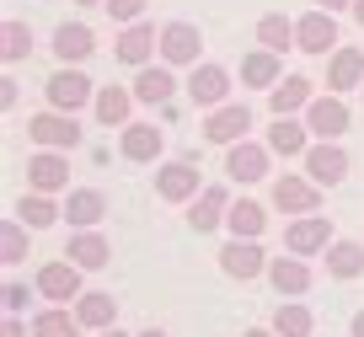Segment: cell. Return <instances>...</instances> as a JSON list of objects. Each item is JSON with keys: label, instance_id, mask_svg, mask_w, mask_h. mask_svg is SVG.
I'll return each mask as SVG.
<instances>
[{"label": "cell", "instance_id": "cell-1", "mask_svg": "<svg viewBox=\"0 0 364 337\" xmlns=\"http://www.w3.org/2000/svg\"><path fill=\"white\" fill-rule=\"evenodd\" d=\"M27 134H33L38 150H75L80 145V129H75V112H38V118H27Z\"/></svg>", "mask_w": 364, "mask_h": 337}, {"label": "cell", "instance_id": "cell-2", "mask_svg": "<svg viewBox=\"0 0 364 337\" xmlns=\"http://www.w3.org/2000/svg\"><path fill=\"white\" fill-rule=\"evenodd\" d=\"M332 241H338V236H332L327 214H295L289 230H284V247L295 252V257H316V252H327Z\"/></svg>", "mask_w": 364, "mask_h": 337}, {"label": "cell", "instance_id": "cell-3", "mask_svg": "<svg viewBox=\"0 0 364 337\" xmlns=\"http://www.w3.org/2000/svg\"><path fill=\"white\" fill-rule=\"evenodd\" d=\"M300 161H306V177L316 182V188H338V182L348 177V150H343L338 139H316Z\"/></svg>", "mask_w": 364, "mask_h": 337}, {"label": "cell", "instance_id": "cell-4", "mask_svg": "<svg viewBox=\"0 0 364 337\" xmlns=\"http://www.w3.org/2000/svg\"><path fill=\"white\" fill-rule=\"evenodd\" d=\"M33 289L43 294V300H54V305H75L80 294H86V289H80V268L70 257L65 262H43L38 279H33Z\"/></svg>", "mask_w": 364, "mask_h": 337}, {"label": "cell", "instance_id": "cell-5", "mask_svg": "<svg viewBox=\"0 0 364 337\" xmlns=\"http://www.w3.org/2000/svg\"><path fill=\"white\" fill-rule=\"evenodd\" d=\"M188 97H193V107H225V97H230V70L225 65H193L188 70Z\"/></svg>", "mask_w": 364, "mask_h": 337}, {"label": "cell", "instance_id": "cell-6", "mask_svg": "<svg viewBox=\"0 0 364 337\" xmlns=\"http://www.w3.org/2000/svg\"><path fill=\"white\" fill-rule=\"evenodd\" d=\"M268 262H273V257H262L257 241H236V236H230L225 247H220V273H225V279L252 284V279H262V273H268Z\"/></svg>", "mask_w": 364, "mask_h": 337}, {"label": "cell", "instance_id": "cell-7", "mask_svg": "<svg viewBox=\"0 0 364 337\" xmlns=\"http://www.w3.org/2000/svg\"><path fill=\"white\" fill-rule=\"evenodd\" d=\"M198 193H204V182H198V166H188V161H166L156 171V198L161 203H193Z\"/></svg>", "mask_w": 364, "mask_h": 337}, {"label": "cell", "instance_id": "cell-8", "mask_svg": "<svg viewBox=\"0 0 364 337\" xmlns=\"http://www.w3.org/2000/svg\"><path fill=\"white\" fill-rule=\"evenodd\" d=\"M48 107H59V112H80L86 107V102H97V91H91V80L80 75V70H54V75H48Z\"/></svg>", "mask_w": 364, "mask_h": 337}, {"label": "cell", "instance_id": "cell-9", "mask_svg": "<svg viewBox=\"0 0 364 337\" xmlns=\"http://www.w3.org/2000/svg\"><path fill=\"white\" fill-rule=\"evenodd\" d=\"M316 203H321V188L311 177H295V171L273 177V209H284V214H316Z\"/></svg>", "mask_w": 364, "mask_h": 337}, {"label": "cell", "instance_id": "cell-10", "mask_svg": "<svg viewBox=\"0 0 364 337\" xmlns=\"http://www.w3.org/2000/svg\"><path fill=\"white\" fill-rule=\"evenodd\" d=\"M225 214H230V188H225V182H209V188L188 203V225H193L198 236L220 230V225H225Z\"/></svg>", "mask_w": 364, "mask_h": 337}, {"label": "cell", "instance_id": "cell-11", "mask_svg": "<svg viewBox=\"0 0 364 337\" xmlns=\"http://www.w3.org/2000/svg\"><path fill=\"white\" fill-rule=\"evenodd\" d=\"M295 48H306V54H338V22H332V11H306L295 22Z\"/></svg>", "mask_w": 364, "mask_h": 337}, {"label": "cell", "instance_id": "cell-12", "mask_svg": "<svg viewBox=\"0 0 364 337\" xmlns=\"http://www.w3.org/2000/svg\"><path fill=\"white\" fill-rule=\"evenodd\" d=\"M198 48H204V38H198L193 22H166V27H161V59H166L171 70H177V65L193 70L198 65Z\"/></svg>", "mask_w": 364, "mask_h": 337}, {"label": "cell", "instance_id": "cell-13", "mask_svg": "<svg viewBox=\"0 0 364 337\" xmlns=\"http://www.w3.org/2000/svg\"><path fill=\"white\" fill-rule=\"evenodd\" d=\"M247 129H252V112L241 107V102H225V107H215L204 118V139L209 145H241Z\"/></svg>", "mask_w": 364, "mask_h": 337}, {"label": "cell", "instance_id": "cell-14", "mask_svg": "<svg viewBox=\"0 0 364 337\" xmlns=\"http://www.w3.org/2000/svg\"><path fill=\"white\" fill-rule=\"evenodd\" d=\"M268 145H252V139H241V145H225V177L230 182H262L268 177Z\"/></svg>", "mask_w": 364, "mask_h": 337}, {"label": "cell", "instance_id": "cell-15", "mask_svg": "<svg viewBox=\"0 0 364 337\" xmlns=\"http://www.w3.org/2000/svg\"><path fill=\"white\" fill-rule=\"evenodd\" d=\"M27 188L33 193H65L70 188V161L59 156V150H38V156L27 161Z\"/></svg>", "mask_w": 364, "mask_h": 337}, {"label": "cell", "instance_id": "cell-16", "mask_svg": "<svg viewBox=\"0 0 364 337\" xmlns=\"http://www.w3.org/2000/svg\"><path fill=\"white\" fill-rule=\"evenodd\" d=\"M161 48V33L150 22H129L124 33H118V43H113V54L124 59V65H134V70H145L150 65V54Z\"/></svg>", "mask_w": 364, "mask_h": 337}, {"label": "cell", "instance_id": "cell-17", "mask_svg": "<svg viewBox=\"0 0 364 337\" xmlns=\"http://www.w3.org/2000/svg\"><path fill=\"white\" fill-rule=\"evenodd\" d=\"M306 129H311L316 139H338L343 129H348V102L332 97V91H327V97H316V102L306 107Z\"/></svg>", "mask_w": 364, "mask_h": 337}, {"label": "cell", "instance_id": "cell-18", "mask_svg": "<svg viewBox=\"0 0 364 337\" xmlns=\"http://www.w3.org/2000/svg\"><path fill=\"white\" fill-rule=\"evenodd\" d=\"M268 284H273L279 294H289V300H295V294H306L311 284H316V273H311L306 257H295V252H289V257H273V262H268Z\"/></svg>", "mask_w": 364, "mask_h": 337}, {"label": "cell", "instance_id": "cell-19", "mask_svg": "<svg viewBox=\"0 0 364 337\" xmlns=\"http://www.w3.org/2000/svg\"><path fill=\"white\" fill-rule=\"evenodd\" d=\"M65 257L75 262L80 273H97V268H107V262H113V247H107L102 230H75V236H70V252H65Z\"/></svg>", "mask_w": 364, "mask_h": 337}, {"label": "cell", "instance_id": "cell-20", "mask_svg": "<svg viewBox=\"0 0 364 337\" xmlns=\"http://www.w3.org/2000/svg\"><path fill=\"white\" fill-rule=\"evenodd\" d=\"M311 102H316V91H311V80H306V75H284L279 86L268 91L273 118H295V112H306Z\"/></svg>", "mask_w": 364, "mask_h": 337}, {"label": "cell", "instance_id": "cell-21", "mask_svg": "<svg viewBox=\"0 0 364 337\" xmlns=\"http://www.w3.org/2000/svg\"><path fill=\"white\" fill-rule=\"evenodd\" d=\"M161 145H166V134H161L156 124H129L124 134H118V150H124V161H134V166L156 161V156H161Z\"/></svg>", "mask_w": 364, "mask_h": 337}, {"label": "cell", "instance_id": "cell-22", "mask_svg": "<svg viewBox=\"0 0 364 337\" xmlns=\"http://www.w3.org/2000/svg\"><path fill=\"white\" fill-rule=\"evenodd\" d=\"M134 91H124V86H102L97 91V102H91V112H97V124H107V129H129L134 124V118H129V112H134Z\"/></svg>", "mask_w": 364, "mask_h": 337}, {"label": "cell", "instance_id": "cell-23", "mask_svg": "<svg viewBox=\"0 0 364 337\" xmlns=\"http://www.w3.org/2000/svg\"><path fill=\"white\" fill-rule=\"evenodd\" d=\"M102 214H107V198H102L97 188H70L65 220L75 225V230H97V225H102Z\"/></svg>", "mask_w": 364, "mask_h": 337}, {"label": "cell", "instance_id": "cell-24", "mask_svg": "<svg viewBox=\"0 0 364 337\" xmlns=\"http://www.w3.org/2000/svg\"><path fill=\"white\" fill-rule=\"evenodd\" d=\"M75 316H80L86 332H107V326H118V300L107 289H86L75 300Z\"/></svg>", "mask_w": 364, "mask_h": 337}, {"label": "cell", "instance_id": "cell-25", "mask_svg": "<svg viewBox=\"0 0 364 337\" xmlns=\"http://www.w3.org/2000/svg\"><path fill=\"white\" fill-rule=\"evenodd\" d=\"M268 150H273V156H284V161L306 156V150H311V129L300 124V118H273V129H268Z\"/></svg>", "mask_w": 364, "mask_h": 337}, {"label": "cell", "instance_id": "cell-26", "mask_svg": "<svg viewBox=\"0 0 364 337\" xmlns=\"http://www.w3.org/2000/svg\"><path fill=\"white\" fill-rule=\"evenodd\" d=\"M353 86H364V54L359 48H338L332 65H327V91L343 97V91H353Z\"/></svg>", "mask_w": 364, "mask_h": 337}, {"label": "cell", "instance_id": "cell-27", "mask_svg": "<svg viewBox=\"0 0 364 337\" xmlns=\"http://www.w3.org/2000/svg\"><path fill=\"white\" fill-rule=\"evenodd\" d=\"M91 48H97V38H91V27L86 22H65L54 33V54H59V65H80V59H91Z\"/></svg>", "mask_w": 364, "mask_h": 337}, {"label": "cell", "instance_id": "cell-28", "mask_svg": "<svg viewBox=\"0 0 364 337\" xmlns=\"http://www.w3.org/2000/svg\"><path fill=\"white\" fill-rule=\"evenodd\" d=\"M86 326H80L75 305H43V311L33 316V337H80Z\"/></svg>", "mask_w": 364, "mask_h": 337}, {"label": "cell", "instance_id": "cell-29", "mask_svg": "<svg viewBox=\"0 0 364 337\" xmlns=\"http://www.w3.org/2000/svg\"><path fill=\"white\" fill-rule=\"evenodd\" d=\"M16 220H22L27 230H48L54 220H65V203H54V193H22Z\"/></svg>", "mask_w": 364, "mask_h": 337}, {"label": "cell", "instance_id": "cell-30", "mask_svg": "<svg viewBox=\"0 0 364 337\" xmlns=\"http://www.w3.org/2000/svg\"><path fill=\"white\" fill-rule=\"evenodd\" d=\"M171 91H177V75H171V65H145V70L134 75V97L150 102V107H156V102H171Z\"/></svg>", "mask_w": 364, "mask_h": 337}, {"label": "cell", "instance_id": "cell-31", "mask_svg": "<svg viewBox=\"0 0 364 337\" xmlns=\"http://www.w3.org/2000/svg\"><path fill=\"white\" fill-rule=\"evenodd\" d=\"M225 230H230L236 241H257L262 230H268V214H262V203H252V198L230 203V214H225Z\"/></svg>", "mask_w": 364, "mask_h": 337}, {"label": "cell", "instance_id": "cell-32", "mask_svg": "<svg viewBox=\"0 0 364 337\" xmlns=\"http://www.w3.org/2000/svg\"><path fill=\"white\" fill-rule=\"evenodd\" d=\"M273 332H279V337H311V332H316V316H311V305L284 300L279 311H273Z\"/></svg>", "mask_w": 364, "mask_h": 337}, {"label": "cell", "instance_id": "cell-33", "mask_svg": "<svg viewBox=\"0 0 364 337\" xmlns=\"http://www.w3.org/2000/svg\"><path fill=\"white\" fill-rule=\"evenodd\" d=\"M321 257H327L332 279H359V273H364V247H359V241H332Z\"/></svg>", "mask_w": 364, "mask_h": 337}, {"label": "cell", "instance_id": "cell-34", "mask_svg": "<svg viewBox=\"0 0 364 337\" xmlns=\"http://www.w3.org/2000/svg\"><path fill=\"white\" fill-rule=\"evenodd\" d=\"M241 80H247V86H279V80H284V70H279V54H268V48H257V54H247L241 59Z\"/></svg>", "mask_w": 364, "mask_h": 337}, {"label": "cell", "instance_id": "cell-35", "mask_svg": "<svg viewBox=\"0 0 364 337\" xmlns=\"http://www.w3.org/2000/svg\"><path fill=\"white\" fill-rule=\"evenodd\" d=\"M257 43L268 48V54H284V48H295V22H289V16H262L257 22Z\"/></svg>", "mask_w": 364, "mask_h": 337}, {"label": "cell", "instance_id": "cell-36", "mask_svg": "<svg viewBox=\"0 0 364 337\" xmlns=\"http://www.w3.org/2000/svg\"><path fill=\"white\" fill-rule=\"evenodd\" d=\"M0 54H6V65H22V59L33 54V27L27 22H6L0 27Z\"/></svg>", "mask_w": 364, "mask_h": 337}, {"label": "cell", "instance_id": "cell-37", "mask_svg": "<svg viewBox=\"0 0 364 337\" xmlns=\"http://www.w3.org/2000/svg\"><path fill=\"white\" fill-rule=\"evenodd\" d=\"M22 257H27V225L22 220H6V225H0V262L16 268Z\"/></svg>", "mask_w": 364, "mask_h": 337}, {"label": "cell", "instance_id": "cell-38", "mask_svg": "<svg viewBox=\"0 0 364 337\" xmlns=\"http://www.w3.org/2000/svg\"><path fill=\"white\" fill-rule=\"evenodd\" d=\"M27 300H33V289H27L22 279H6V289H0V305H6V316H22Z\"/></svg>", "mask_w": 364, "mask_h": 337}, {"label": "cell", "instance_id": "cell-39", "mask_svg": "<svg viewBox=\"0 0 364 337\" xmlns=\"http://www.w3.org/2000/svg\"><path fill=\"white\" fill-rule=\"evenodd\" d=\"M107 6V16H113V22H145V0H102Z\"/></svg>", "mask_w": 364, "mask_h": 337}, {"label": "cell", "instance_id": "cell-40", "mask_svg": "<svg viewBox=\"0 0 364 337\" xmlns=\"http://www.w3.org/2000/svg\"><path fill=\"white\" fill-rule=\"evenodd\" d=\"M0 337H27V326H22V316H6V326H0Z\"/></svg>", "mask_w": 364, "mask_h": 337}, {"label": "cell", "instance_id": "cell-41", "mask_svg": "<svg viewBox=\"0 0 364 337\" xmlns=\"http://www.w3.org/2000/svg\"><path fill=\"white\" fill-rule=\"evenodd\" d=\"M0 102H6V107H16V80H11V75L0 80Z\"/></svg>", "mask_w": 364, "mask_h": 337}, {"label": "cell", "instance_id": "cell-42", "mask_svg": "<svg viewBox=\"0 0 364 337\" xmlns=\"http://www.w3.org/2000/svg\"><path fill=\"white\" fill-rule=\"evenodd\" d=\"M321 11H343V6H353V0H316Z\"/></svg>", "mask_w": 364, "mask_h": 337}, {"label": "cell", "instance_id": "cell-43", "mask_svg": "<svg viewBox=\"0 0 364 337\" xmlns=\"http://www.w3.org/2000/svg\"><path fill=\"white\" fill-rule=\"evenodd\" d=\"M241 337H279L273 326H252V332H241Z\"/></svg>", "mask_w": 364, "mask_h": 337}, {"label": "cell", "instance_id": "cell-44", "mask_svg": "<svg viewBox=\"0 0 364 337\" xmlns=\"http://www.w3.org/2000/svg\"><path fill=\"white\" fill-rule=\"evenodd\" d=\"M348 337H364V311L353 316V326H348Z\"/></svg>", "mask_w": 364, "mask_h": 337}, {"label": "cell", "instance_id": "cell-45", "mask_svg": "<svg viewBox=\"0 0 364 337\" xmlns=\"http://www.w3.org/2000/svg\"><path fill=\"white\" fill-rule=\"evenodd\" d=\"M348 11H353V22H359V27H364V0H353Z\"/></svg>", "mask_w": 364, "mask_h": 337}, {"label": "cell", "instance_id": "cell-46", "mask_svg": "<svg viewBox=\"0 0 364 337\" xmlns=\"http://www.w3.org/2000/svg\"><path fill=\"white\" fill-rule=\"evenodd\" d=\"M139 337H166V332H161V326H145V332H139Z\"/></svg>", "mask_w": 364, "mask_h": 337}, {"label": "cell", "instance_id": "cell-47", "mask_svg": "<svg viewBox=\"0 0 364 337\" xmlns=\"http://www.w3.org/2000/svg\"><path fill=\"white\" fill-rule=\"evenodd\" d=\"M97 337H129V332H118V326H107V332H97Z\"/></svg>", "mask_w": 364, "mask_h": 337}, {"label": "cell", "instance_id": "cell-48", "mask_svg": "<svg viewBox=\"0 0 364 337\" xmlns=\"http://www.w3.org/2000/svg\"><path fill=\"white\" fill-rule=\"evenodd\" d=\"M80 6H102V0H80Z\"/></svg>", "mask_w": 364, "mask_h": 337}]
</instances>
